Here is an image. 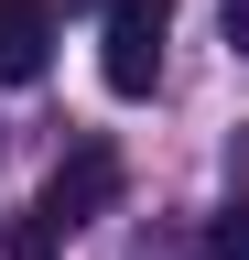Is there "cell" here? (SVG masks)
<instances>
[{
    "label": "cell",
    "mask_w": 249,
    "mask_h": 260,
    "mask_svg": "<svg viewBox=\"0 0 249 260\" xmlns=\"http://www.w3.org/2000/svg\"><path fill=\"white\" fill-rule=\"evenodd\" d=\"M109 195H119V152H109V141H76V152L44 174V206H33V217H54V239H65V228H87Z\"/></svg>",
    "instance_id": "2"
},
{
    "label": "cell",
    "mask_w": 249,
    "mask_h": 260,
    "mask_svg": "<svg viewBox=\"0 0 249 260\" xmlns=\"http://www.w3.org/2000/svg\"><path fill=\"white\" fill-rule=\"evenodd\" d=\"M206 260H249V206H228V217H217V239H206Z\"/></svg>",
    "instance_id": "4"
},
{
    "label": "cell",
    "mask_w": 249,
    "mask_h": 260,
    "mask_svg": "<svg viewBox=\"0 0 249 260\" xmlns=\"http://www.w3.org/2000/svg\"><path fill=\"white\" fill-rule=\"evenodd\" d=\"M163 0H109V32H98V76L109 98H152L163 87Z\"/></svg>",
    "instance_id": "1"
},
{
    "label": "cell",
    "mask_w": 249,
    "mask_h": 260,
    "mask_svg": "<svg viewBox=\"0 0 249 260\" xmlns=\"http://www.w3.org/2000/svg\"><path fill=\"white\" fill-rule=\"evenodd\" d=\"M217 22H228V44L249 54V0H228V11H217Z\"/></svg>",
    "instance_id": "6"
},
{
    "label": "cell",
    "mask_w": 249,
    "mask_h": 260,
    "mask_svg": "<svg viewBox=\"0 0 249 260\" xmlns=\"http://www.w3.org/2000/svg\"><path fill=\"white\" fill-rule=\"evenodd\" d=\"M54 65V11L44 0H0V87H33Z\"/></svg>",
    "instance_id": "3"
},
{
    "label": "cell",
    "mask_w": 249,
    "mask_h": 260,
    "mask_svg": "<svg viewBox=\"0 0 249 260\" xmlns=\"http://www.w3.org/2000/svg\"><path fill=\"white\" fill-rule=\"evenodd\" d=\"M11 260H54V217H22V239H11Z\"/></svg>",
    "instance_id": "5"
}]
</instances>
